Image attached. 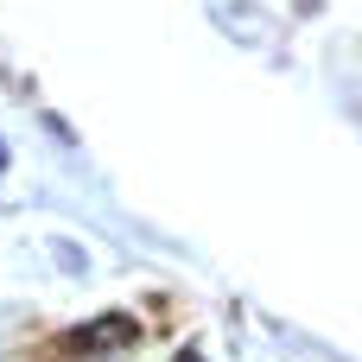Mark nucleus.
<instances>
[{
	"instance_id": "1",
	"label": "nucleus",
	"mask_w": 362,
	"mask_h": 362,
	"mask_svg": "<svg viewBox=\"0 0 362 362\" xmlns=\"http://www.w3.org/2000/svg\"><path fill=\"white\" fill-rule=\"evenodd\" d=\"M134 337H140V325H134L127 312H108V318H89L83 331H70L64 350H70V356H102V350H127Z\"/></svg>"
},
{
	"instance_id": "2",
	"label": "nucleus",
	"mask_w": 362,
	"mask_h": 362,
	"mask_svg": "<svg viewBox=\"0 0 362 362\" xmlns=\"http://www.w3.org/2000/svg\"><path fill=\"white\" fill-rule=\"evenodd\" d=\"M0 172H6V146H0Z\"/></svg>"
}]
</instances>
